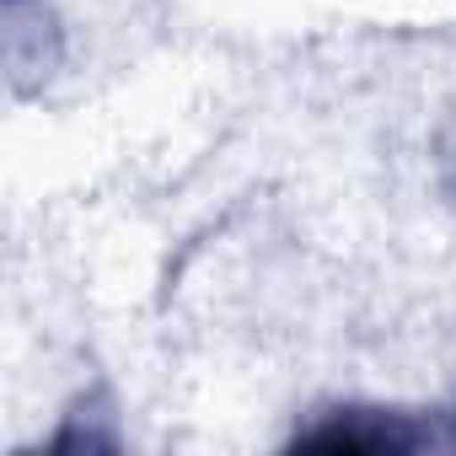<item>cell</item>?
Masks as SVG:
<instances>
[{"label":"cell","mask_w":456,"mask_h":456,"mask_svg":"<svg viewBox=\"0 0 456 456\" xmlns=\"http://www.w3.org/2000/svg\"><path fill=\"white\" fill-rule=\"evenodd\" d=\"M445 429L435 419H419V413H403V408H328L317 413V424L296 429L290 445L301 451H328V456H387V451H424V445H440Z\"/></svg>","instance_id":"cell-1"}]
</instances>
